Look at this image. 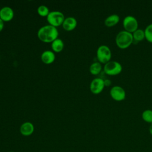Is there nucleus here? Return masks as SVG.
I'll list each match as a JSON object with an SVG mask.
<instances>
[{"label": "nucleus", "mask_w": 152, "mask_h": 152, "mask_svg": "<svg viewBox=\"0 0 152 152\" xmlns=\"http://www.w3.org/2000/svg\"><path fill=\"white\" fill-rule=\"evenodd\" d=\"M37 35L41 42L52 43L58 38L59 31L56 27L48 24L40 27L38 30Z\"/></svg>", "instance_id": "f257e3e1"}, {"label": "nucleus", "mask_w": 152, "mask_h": 152, "mask_svg": "<svg viewBox=\"0 0 152 152\" xmlns=\"http://www.w3.org/2000/svg\"><path fill=\"white\" fill-rule=\"evenodd\" d=\"M132 33L126 30L120 31L116 36L115 42L121 49H126L133 43Z\"/></svg>", "instance_id": "f03ea898"}, {"label": "nucleus", "mask_w": 152, "mask_h": 152, "mask_svg": "<svg viewBox=\"0 0 152 152\" xmlns=\"http://www.w3.org/2000/svg\"><path fill=\"white\" fill-rule=\"evenodd\" d=\"M65 18L64 14L59 11H50L46 17L49 24L55 27L62 26Z\"/></svg>", "instance_id": "7ed1b4c3"}, {"label": "nucleus", "mask_w": 152, "mask_h": 152, "mask_svg": "<svg viewBox=\"0 0 152 152\" xmlns=\"http://www.w3.org/2000/svg\"><path fill=\"white\" fill-rule=\"evenodd\" d=\"M96 56L98 62L105 64L110 60L112 56L110 49L106 45H100L97 49Z\"/></svg>", "instance_id": "20e7f679"}, {"label": "nucleus", "mask_w": 152, "mask_h": 152, "mask_svg": "<svg viewBox=\"0 0 152 152\" xmlns=\"http://www.w3.org/2000/svg\"><path fill=\"white\" fill-rule=\"evenodd\" d=\"M122 70V65L118 61H110L104 64L103 71L109 75H116L119 74Z\"/></svg>", "instance_id": "39448f33"}, {"label": "nucleus", "mask_w": 152, "mask_h": 152, "mask_svg": "<svg viewBox=\"0 0 152 152\" xmlns=\"http://www.w3.org/2000/svg\"><path fill=\"white\" fill-rule=\"evenodd\" d=\"M123 26L125 30L132 33L138 28V23L134 16L127 15L123 20Z\"/></svg>", "instance_id": "423d86ee"}, {"label": "nucleus", "mask_w": 152, "mask_h": 152, "mask_svg": "<svg viewBox=\"0 0 152 152\" xmlns=\"http://www.w3.org/2000/svg\"><path fill=\"white\" fill-rule=\"evenodd\" d=\"M104 80L100 77L94 78L90 83V90L91 92L94 94L100 93L104 87Z\"/></svg>", "instance_id": "0eeeda50"}, {"label": "nucleus", "mask_w": 152, "mask_h": 152, "mask_svg": "<svg viewBox=\"0 0 152 152\" xmlns=\"http://www.w3.org/2000/svg\"><path fill=\"white\" fill-rule=\"evenodd\" d=\"M110 95L115 100L122 101L125 99L126 93L122 87L114 86L110 90Z\"/></svg>", "instance_id": "6e6552de"}, {"label": "nucleus", "mask_w": 152, "mask_h": 152, "mask_svg": "<svg viewBox=\"0 0 152 152\" xmlns=\"http://www.w3.org/2000/svg\"><path fill=\"white\" fill-rule=\"evenodd\" d=\"M14 16L13 10L10 7H4L1 9L0 18L4 22L11 21Z\"/></svg>", "instance_id": "1a4fd4ad"}, {"label": "nucleus", "mask_w": 152, "mask_h": 152, "mask_svg": "<svg viewBox=\"0 0 152 152\" xmlns=\"http://www.w3.org/2000/svg\"><path fill=\"white\" fill-rule=\"evenodd\" d=\"M77 26V21L73 17H68L65 18L62 23V28L68 31L74 30Z\"/></svg>", "instance_id": "9d476101"}, {"label": "nucleus", "mask_w": 152, "mask_h": 152, "mask_svg": "<svg viewBox=\"0 0 152 152\" xmlns=\"http://www.w3.org/2000/svg\"><path fill=\"white\" fill-rule=\"evenodd\" d=\"M34 130L33 124L30 122H25L21 124L20 128V132L21 135L25 137L31 135Z\"/></svg>", "instance_id": "9b49d317"}, {"label": "nucleus", "mask_w": 152, "mask_h": 152, "mask_svg": "<svg viewBox=\"0 0 152 152\" xmlns=\"http://www.w3.org/2000/svg\"><path fill=\"white\" fill-rule=\"evenodd\" d=\"M40 58L43 63L47 65L51 64L55 60V54L52 50H45L41 54Z\"/></svg>", "instance_id": "f8f14e48"}, {"label": "nucleus", "mask_w": 152, "mask_h": 152, "mask_svg": "<svg viewBox=\"0 0 152 152\" xmlns=\"http://www.w3.org/2000/svg\"><path fill=\"white\" fill-rule=\"evenodd\" d=\"M51 48L54 53H59L64 48V43L62 40L58 38L51 43Z\"/></svg>", "instance_id": "ddd939ff"}, {"label": "nucleus", "mask_w": 152, "mask_h": 152, "mask_svg": "<svg viewBox=\"0 0 152 152\" xmlns=\"http://www.w3.org/2000/svg\"><path fill=\"white\" fill-rule=\"evenodd\" d=\"M119 16L116 14H112L109 15L104 20V24L107 27H112L116 25L119 21Z\"/></svg>", "instance_id": "4468645a"}, {"label": "nucleus", "mask_w": 152, "mask_h": 152, "mask_svg": "<svg viewBox=\"0 0 152 152\" xmlns=\"http://www.w3.org/2000/svg\"><path fill=\"white\" fill-rule=\"evenodd\" d=\"M102 69V66L99 62H94L90 66V72L93 75H98Z\"/></svg>", "instance_id": "2eb2a0df"}, {"label": "nucleus", "mask_w": 152, "mask_h": 152, "mask_svg": "<svg viewBox=\"0 0 152 152\" xmlns=\"http://www.w3.org/2000/svg\"><path fill=\"white\" fill-rule=\"evenodd\" d=\"M132 36L134 39L133 42L135 41L136 42H138L145 38L144 30L141 28H137L135 31L132 33Z\"/></svg>", "instance_id": "dca6fc26"}, {"label": "nucleus", "mask_w": 152, "mask_h": 152, "mask_svg": "<svg viewBox=\"0 0 152 152\" xmlns=\"http://www.w3.org/2000/svg\"><path fill=\"white\" fill-rule=\"evenodd\" d=\"M142 119L148 123H152V110L146 109L144 110L142 113Z\"/></svg>", "instance_id": "f3484780"}, {"label": "nucleus", "mask_w": 152, "mask_h": 152, "mask_svg": "<svg viewBox=\"0 0 152 152\" xmlns=\"http://www.w3.org/2000/svg\"><path fill=\"white\" fill-rule=\"evenodd\" d=\"M37 14H39V15H40V17H47V16L48 15V14H49L50 11L49 8L45 6V5H40L37 8Z\"/></svg>", "instance_id": "a211bd4d"}, {"label": "nucleus", "mask_w": 152, "mask_h": 152, "mask_svg": "<svg viewBox=\"0 0 152 152\" xmlns=\"http://www.w3.org/2000/svg\"><path fill=\"white\" fill-rule=\"evenodd\" d=\"M145 38L148 42L152 43V23L149 24L144 30Z\"/></svg>", "instance_id": "6ab92c4d"}, {"label": "nucleus", "mask_w": 152, "mask_h": 152, "mask_svg": "<svg viewBox=\"0 0 152 152\" xmlns=\"http://www.w3.org/2000/svg\"><path fill=\"white\" fill-rule=\"evenodd\" d=\"M104 86H109L112 84L111 81L110 80H109V79L104 80Z\"/></svg>", "instance_id": "aec40b11"}, {"label": "nucleus", "mask_w": 152, "mask_h": 152, "mask_svg": "<svg viewBox=\"0 0 152 152\" xmlns=\"http://www.w3.org/2000/svg\"><path fill=\"white\" fill-rule=\"evenodd\" d=\"M4 27V22L0 18V32L3 30Z\"/></svg>", "instance_id": "412c9836"}, {"label": "nucleus", "mask_w": 152, "mask_h": 152, "mask_svg": "<svg viewBox=\"0 0 152 152\" xmlns=\"http://www.w3.org/2000/svg\"><path fill=\"white\" fill-rule=\"evenodd\" d=\"M149 132H150V134L152 135V123L150 124V125L149 126Z\"/></svg>", "instance_id": "4be33fe9"}, {"label": "nucleus", "mask_w": 152, "mask_h": 152, "mask_svg": "<svg viewBox=\"0 0 152 152\" xmlns=\"http://www.w3.org/2000/svg\"><path fill=\"white\" fill-rule=\"evenodd\" d=\"M8 152H14V151H8Z\"/></svg>", "instance_id": "5701e85b"}, {"label": "nucleus", "mask_w": 152, "mask_h": 152, "mask_svg": "<svg viewBox=\"0 0 152 152\" xmlns=\"http://www.w3.org/2000/svg\"><path fill=\"white\" fill-rule=\"evenodd\" d=\"M1 8H0V11H1Z\"/></svg>", "instance_id": "b1692460"}]
</instances>
